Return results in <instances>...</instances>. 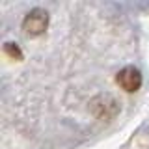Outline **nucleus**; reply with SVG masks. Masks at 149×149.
<instances>
[{"label":"nucleus","mask_w":149,"mask_h":149,"mask_svg":"<svg viewBox=\"0 0 149 149\" xmlns=\"http://www.w3.org/2000/svg\"><path fill=\"white\" fill-rule=\"evenodd\" d=\"M47 28H49V13L41 8L30 9L22 21V30L28 36H41Z\"/></svg>","instance_id":"1"},{"label":"nucleus","mask_w":149,"mask_h":149,"mask_svg":"<svg viewBox=\"0 0 149 149\" xmlns=\"http://www.w3.org/2000/svg\"><path fill=\"white\" fill-rule=\"evenodd\" d=\"M116 82H118V86L121 90H125L129 93H134L142 86V73H140L136 67L129 65V67H123L116 74Z\"/></svg>","instance_id":"2"},{"label":"nucleus","mask_w":149,"mask_h":149,"mask_svg":"<svg viewBox=\"0 0 149 149\" xmlns=\"http://www.w3.org/2000/svg\"><path fill=\"white\" fill-rule=\"evenodd\" d=\"M4 52H6L11 60H17V62H21V60H22V50L19 49V45L13 43V41L4 43Z\"/></svg>","instance_id":"3"}]
</instances>
